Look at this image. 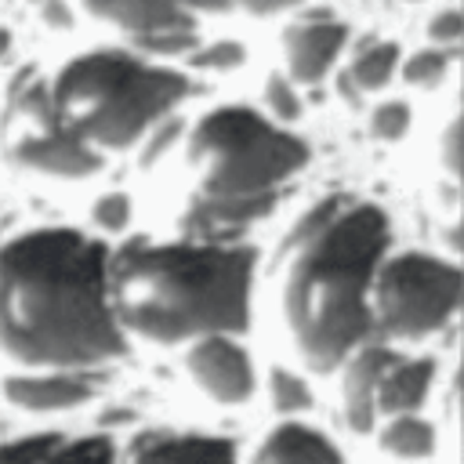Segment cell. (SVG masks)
<instances>
[{
    "label": "cell",
    "instance_id": "cell-1",
    "mask_svg": "<svg viewBox=\"0 0 464 464\" xmlns=\"http://www.w3.org/2000/svg\"><path fill=\"white\" fill-rule=\"evenodd\" d=\"M109 246L40 225L0 246V352L36 373H80L127 352L109 304Z\"/></svg>",
    "mask_w": 464,
    "mask_h": 464
},
{
    "label": "cell",
    "instance_id": "cell-2",
    "mask_svg": "<svg viewBox=\"0 0 464 464\" xmlns=\"http://www.w3.org/2000/svg\"><path fill=\"white\" fill-rule=\"evenodd\" d=\"M392 221L370 199L326 196L297 218L279 246V308L308 370H337L370 326V286L388 257Z\"/></svg>",
    "mask_w": 464,
    "mask_h": 464
},
{
    "label": "cell",
    "instance_id": "cell-3",
    "mask_svg": "<svg viewBox=\"0 0 464 464\" xmlns=\"http://www.w3.org/2000/svg\"><path fill=\"white\" fill-rule=\"evenodd\" d=\"M257 254L214 239H130L109 254V304L116 326L152 344L210 334L236 337L250 323Z\"/></svg>",
    "mask_w": 464,
    "mask_h": 464
},
{
    "label": "cell",
    "instance_id": "cell-4",
    "mask_svg": "<svg viewBox=\"0 0 464 464\" xmlns=\"http://www.w3.org/2000/svg\"><path fill=\"white\" fill-rule=\"evenodd\" d=\"M185 163L192 174L185 239L232 243L276 207L286 181L308 163V145L250 105H218L192 123Z\"/></svg>",
    "mask_w": 464,
    "mask_h": 464
},
{
    "label": "cell",
    "instance_id": "cell-5",
    "mask_svg": "<svg viewBox=\"0 0 464 464\" xmlns=\"http://www.w3.org/2000/svg\"><path fill=\"white\" fill-rule=\"evenodd\" d=\"M188 91L185 72L116 47L69 58L47 83L58 123L94 156L123 152L149 138Z\"/></svg>",
    "mask_w": 464,
    "mask_h": 464
},
{
    "label": "cell",
    "instance_id": "cell-6",
    "mask_svg": "<svg viewBox=\"0 0 464 464\" xmlns=\"http://www.w3.org/2000/svg\"><path fill=\"white\" fill-rule=\"evenodd\" d=\"M460 308V268L439 254H388L370 286L373 337L424 341L450 326Z\"/></svg>",
    "mask_w": 464,
    "mask_h": 464
},
{
    "label": "cell",
    "instance_id": "cell-7",
    "mask_svg": "<svg viewBox=\"0 0 464 464\" xmlns=\"http://www.w3.org/2000/svg\"><path fill=\"white\" fill-rule=\"evenodd\" d=\"M4 145L18 167L47 178L76 181L102 167V156L87 152L80 141L65 134V127L51 109L47 80H36V76H25L11 91L7 116H4Z\"/></svg>",
    "mask_w": 464,
    "mask_h": 464
},
{
    "label": "cell",
    "instance_id": "cell-8",
    "mask_svg": "<svg viewBox=\"0 0 464 464\" xmlns=\"http://www.w3.org/2000/svg\"><path fill=\"white\" fill-rule=\"evenodd\" d=\"M94 18L116 25L138 51L134 54H188L196 51V14L181 4H91Z\"/></svg>",
    "mask_w": 464,
    "mask_h": 464
},
{
    "label": "cell",
    "instance_id": "cell-9",
    "mask_svg": "<svg viewBox=\"0 0 464 464\" xmlns=\"http://www.w3.org/2000/svg\"><path fill=\"white\" fill-rule=\"evenodd\" d=\"M185 370H188L192 384L221 406H239L257 388L250 352L236 337H225V334L192 341L185 348Z\"/></svg>",
    "mask_w": 464,
    "mask_h": 464
},
{
    "label": "cell",
    "instance_id": "cell-10",
    "mask_svg": "<svg viewBox=\"0 0 464 464\" xmlns=\"http://www.w3.org/2000/svg\"><path fill=\"white\" fill-rule=\"evenodd\" d=\"M395 362V352L370 337L341 362V420L355 435H370L377 428V384L384 370Z\"/></svg>",
    "mask_w": 464,
    "mask_h": 464
},
{
    "label": "cell",
    "instance_id": "cell-11",
    "mask_svg": "<svg viewBox=\"0 0 464 464\" xmlns=\"http://www.w3.org/2000/svg\"><path fill=\"white\" fill-rule=\"evenodd\" d=\"M344 44H348V25H341L337 18L315 14V18L286 25V33H283L286 72L283 76L290 83H319L334 69Z\"/></svg>",
    "mask_w": 464,
    "mask_h": 464
},
{
    "label": "cell",
    "instance_id": "cell-12",
    "mask_svg": "<svg viewBox=\"0 0 464 464\" xmlns=\"http://www.w3.org/2000/svg\"><path fill=\"white\" fill-rule=\"evenodd\" d=\"M0 464H116V450L105 435L36 431L0 442Z\"/></svg>",
    "mask_w": 464,
    "mask_h": 464
},
{
    "label": "cell",
    "instance_id": "cell-13",
    "mask_svg": "<svg viewBox=\"0 0 464 464\" xmlns=\"http://www.w3.org/2000/svg\"><path fill=\"white\" fill-rule=\"evenodd\" d=\"M123 464H239L236 442L207 431H149L130 442Z\"/></svg>",
    "mask_w": 464,
    "mask_h": 464
},
{
    "label": "cell",
    "instance_id": "cell-14",
    "mask_svg": "<svg viewBox=\"0 0 464 464\" xmlns=\"http://www.w3.org/2000/svg\"><path fill=\"white\" fill-rule=\"evenodd\" d=\"M4 395L11 406L29 413H54L72 410L94 395V384L83 373H14L4 381Z\"/></svg>",
    "mask_w": 464,
    "mask_h": 464
},
{
    "label": "cell",
    "instance_id": "cell-15",
    "mask_svg": "<svg viewBox=\"0 0 464 464\" xmlns=\"http://www.w3.org/2000/svg\"><path fill=\"white\" fill-rule=\"evenodd\" d=\"M250 464H344V457L334 446V439L323 435L319 428L286 420V424H276L257 442V450L250 453Z\"/></svg>",
    "mask_w": 464,
    "mask_h": 464
},
{
    "label": "cell",
    "instance_id": "cell-16",
    "mask_svg": "<svg viewBox=\"0 0 464 464\" xmlns=\"http://www.w3.org/2000/svg\"><path fill=\"white\" fill-rule=\"evenodd\" d=\"M435 381V359L428 355H406L384 370L381 384H377V413L388 417H402V413H417V406L428 399Z\"/></svg>",
    "mask_w": 464,
    "mask_h": 464
},
{
    "label": "cell",
    "instance_id": "cell-17",
    "mask_svg": "<svg viewBox=\"0 0 464 464\" xmlns=\"http://www.w3.org/2000/svg\"><path fill=\"white\" fill-rule=\"evenodd\" d=\"M399 44L395 40H366L355 58L348 62V72L341 76V98H359L362 91H381L399 72Z\"/></svg>",
    "mask_w": 464,
    "mask_h": 464
},
{
    "label": "cell",
    "instance_id": "cell-18",
    "mask_svg": "<svg viewBox=\"0 0 464 464\" xmlns=\"http://www.w3.org/2000/svg\"><path fill=\"white\" fill-rule=\"evenodd\" d=\"M381 450L399 457V460H424L435 453L439 435L435 424L417 417V413H402V417H388V424L381 428Z\"/></svg>",
    "mask_w": 464,
    "mask_h": 464
},
{
    "label": "cell",
    "instance_id": "cell-19",
    "mask_svg": "<svg viewBox=\"0 0 464 464\" xmlns=\"http://www.w3.org/2000/svg\"><path fill=\"white\" fill-rule=\"evenodd\" d=\"M268 399L279 413H304L312 410V388L301 373L286 370V366H272L268 370Z\"/></svg>",
    "mask_w": 464,
    "mask_h": 464
},
{
    "label": "cell",
    "instance_id": "cell-20",
    "mask_svg": "<svg viewBox=\"0 0 464 464\" xmlns=\"http://www.w3.org/2000/svg\"><path fill=\"white\" fill-rule=\"evenodd\" d=\"M450 62H453V51H442V47H420L413 51L410 58H402V80L413 83V87H439L450 72Z\"/></svg>",
    "mask_w": 464,
    "mask_h": 464
},
{
    "label": "cell",
    "instance_id": "cell-21",
    "mask_svg": "<svg viewBox=\"0 0 464 464\" xmlns=\"http://www.w3.org/2000/svg\"><path fill=\"white\" fill-rule=\"evenodd\" d=\"M265 105H268V120L272 123H294L297 116H301V94H297V87L283 76V72H272L268 76V83H265Z\"/></svg>",
    "mask_w": 464,
    "mask_h": 464
},
{
    "label": "cell",
    "instance_id": "cell-22",
    "mask_svg": "<svg viewBox=\"0 0 464 464\" xmlns=\"http://www.w3.org/2000/svg\"><path fill=\"white\" fill-rule=\"evenodd\" d=\"M91 221L102 228V232H112L120 236L127 225H130V196L127 192H102L91 207Z\"/></svg>",
    "mask_w": 464,
    "mask_h": 464
},
{
    "label": "cell",
    "instance_id": "cell-23",
    "mask_svg": "<svg viewBox=\"0 0 464 464\" xmlns=\"http://www.w3.org/2000/svg\"><path fill=\"white\" fill-rule=\"evenodd\" d=\"M410 130V105L406 102H381L370 112V134L381 141H399Z\"/></svg>",
    "mask_w": 464,
    "mask_h": 464
},
{
    "label": "cell",
    "instance_id": "cell-24",
    "mask_svg": "<svg viewBox=\"0 0 464 464\" xmlns=\"http://www.w3.org/2000/svg\"><path fill=\"white\" fill-rule=\"evenodd\" d=\"M464 36V11L460 7H442L428 18V40L442 51H453V44Z\"/></svg>",
    "mask_w": 464,
    "mask_h": 464
},
{
    "label": "cell",
    "instance_id": "cell-25",
    "mask_svg": "<svg viewBox=\"0 0 464 464\" xmlns=\"http://www.w3.org/2000/svg\"><path fill=\"white\" fill-rule=\"evenodd\" d=\"M243 58H246V51L236 40H218V44L192 51V65H199V69H236V65H243Z\"/></svg>",
    "mask_w": 464,
    "mask_h": 464
},
{
    "label": "cell",
    "instance_id": "cell-26",
    "mask_svg": "<svg viewBox=\"0 0 464 464\" xmlns=\"http://www.w3.org/2000/svg\"><path fill=\"white\" fill-rule=\"evenodd\" d=\"M442 152H446V167H450V170H457V123H450L446 141H442Z\"/></svg>",
    "mask_w": 464,
    "mask_h": 464
},
{
    "label": "cell",
    "instance_id": "cell-27",
    "mask_svg": "<svg viewBox=\"0 0 464 464\" xmlns=\"http://www.w3.org/2000/svg\"><path fill=\"white\" fill-rule=\"evenodd\" d=\"M44 14H47L54 25H69V11H65V7H54V4H51V7H44Z\"/></svg>",
    "mask_w": 464,
    "mask_h": 464
},
{
    "label": "cell",
    "instance_id": "cell-28",
    "mask_svg": "<svg viewBox=\"0 0 464 464\" xmlns=\"http://www.w3.org/2000/svg\"><path fill=\"white\" fill-rule=\"evenodd\" d=\"M7 47H11V29H4V25H0V54H4Z\"/></svg>",
    "mask_w": 464,
    "mask_h": 464
}]
</instances>
